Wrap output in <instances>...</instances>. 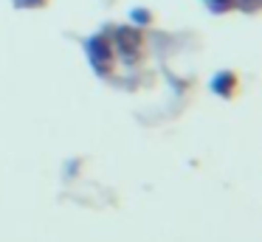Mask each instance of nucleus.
<instances>
[{"label":"nucleus","instance_id":"4","mask_svg":"<svg viewBox=\"0 0 262 242\" xmlns=\"http://www.w3.org/2000/svg\"><path fill=\"white\" fill-rule=\"evenodd\" d=\"M130 20L138 23V26H149V23H152V14H149L147 9H133L130 11Z\"/></svg>","mask_w":262,"mask_h":242},{"label":"nucleus","instance_id":"5","mask_svg":"<svg viewBox=\"0 0 262 242\" xmlns=\"http://www.w3.org/2000/svg\"><path fill=\"white\" fill-rule=\"evenodd\" d=\"M14 6H26V9H37V6H46V0H14Z\"/></svg>","mask_w":262,"mask_h":242},{"label":"nucleus","instance_id":"6","mask_svg":"<svg viewBox=\"0 0 262 242\" xmlns=\"http://www.w3.org/2000/svg\"><path fill=\"white\" fill-rule=\"evenodd\" d=\"M211 3H217V6H223V9H228V6H231V0H211Z\"/></svg>","mask_w":262,"mask_h":242},{"label":"nucleus","instance_id":"3","mask_svg":"<svg viewBox=\"0 0 262 242\" xmlns=\"http://www.w3.org/2000/svg\"><path fill=\"white\" fill-rule=\"evenodd\" d=\"M211 90H214L217 96H223V99H231L234 90H237V76H234L231 71L217 73V76L211 79Z\"/></svg>","mask_w":262,"mask_h":242},{"label":"nucleus","instance_id":"2","mask_svg":"<svg viewBox=\"0 0 262 242\" xmlns=\"http://www.w3.org/2000/svg\"><path fill=\"white\" fill-rule=\"evenodd\" d=\"M88 54H91L93 65H96L99 73H107L110 71V59H113V42H110L104 34L88 39Z\"/></svg>","mask_w":262,"mask_h":242},{"label":"nucleus","instance_id":"1","mask_svg":"<svg viewBox=\"0 0 262 242\" xmlns=\"http://www.w3.org/2000/svg\"><path fill=\"white\" fill-rule=\"evenodd\" d=\"M113 45L119 48V54L124 56L127 62H130V59H136V56L141 54V48H144V34L138 31V28H133V26H121V28H116Z\"/></svg>","mask_w":262,"mask_h":242}]
</instances>
